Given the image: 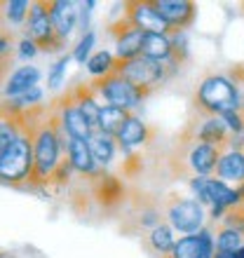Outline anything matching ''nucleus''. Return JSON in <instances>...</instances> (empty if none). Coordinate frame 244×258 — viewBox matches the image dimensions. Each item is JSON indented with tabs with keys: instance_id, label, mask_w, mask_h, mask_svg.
<instances>
[{
	"instance_id": "f257e3e1",
	"label": "nucleus",
	"mask_w": 244,
	"mask_h": 258,
	"mask_svg": "<svg viewBox=\"0 0 244 258\" xmlns=\"http://www.w3.org/2000/svg\"><path fill=\"white\" fill-rule=\"evenodd\" d=\"M68 134L64 132L61 124L59 108L52 106L47 108L45 117L40 120L38 129L33 136V174H31V185H47L52 183L54 171L59 169V164L64 162L61 155L68 150Z\"/></svg>"
},
{
	"instance_id": "f03ea898",
	"label": "nucleus",
	"mask_w": 244,
	"mask_h": 258,
	"mask_svg": "<svg viewBox=\"0 0 244 258\" xmlns=\"http://www.w3.org/2000/svg\"><path fill=\"white\" fill-rule=\"evenodd\" d=\"M239 92L228 75H209L195 92V110L204 117L223 115L228 110L239 108Z\"/></svg>"
},
{
	"instance_id": "7ed1b4c3",
	"label": "nucleus",
	"mask_w": 244,
	"mask_h": 258,
	"mask_svg": "<svg viewBox=\"0 0 244 258\" xmlns=\"http://www.w3.org/2000/svg\"><path fill=\"white\" fill-rule=\"evenodd\" d=\"M24 31H26L28 40L35 42V47L42 52H59L66 45V40H61L54 31L47 3H31L28 17L24 21Z\"/></svg>"
},
{
	"instance_id": "20e7f679",
	"label": "nucleus",
	"mask_w": 244,
	"mask_h": 258,
	"mask_svg": "<svg viewBox=\"0 0 244 258\" xmlns=\"http://www.w3.org/2000/svg\"><path fill=\"white\" fill-rule=\"evenodd\" d=\"M92 85V89H94L99 96H103L106 101H108V106H115V108H136L139 103L146 99V92H141V89L132 87L125 78H122L120 73H117L115 68L110 71L108 75H103V78H96V80L89 82Z\"/></svg>"
},
{
	"instance_id": "39448f33",
	"label": "nucleus",
	"mask_w": 244,
	"mask_h": 258,
	"mask_svg": "<svg viewBox=\"0 0 244 258\" xmlns=\"http://www.w3.org/2000/svg\"><path fill=\"white\" fill-rule=\"evenodd\" d=\"M115 71L132 87L141 89L146 94H150V92L169 75L167 63L153 61V59H146V56H136L132 61H115Z\"/></svg>"
},
{
	"instance_id": "423d86ee",
	"label": "nucleus",
	"mask_w": 244,
	"mask_h": 258,
	"mask_svg": "<svg viewBox=\"0 0 244 258\" xmlns=\"http://www.w3.org/2000/svg\"><path fill=\"white\" fill-rule=\"evenodd\" d=\"M167 221L174 230L183 232V235H197L202 230L204 223V209L197 200H190V197H171L167 202Z\"/></svg>"
},
{
	"instance_id": "0eeeda50",
	"label": "nucleus",
	"mask_w": 244,
	"mask_h": 258,
	"mask_svg": "<svg viewBox=\"0 0 244 258\" xmlns=\"http://www.w3.org/2000/svg\"><path fill=\"white\" fill-rule=\"evenodd\" d=\"M181 146H188L186 155H183L181 162L186 164V169L195 176H209L211 171H216L218 160L223 155V150L216 148V146H209V143H202L197 139H190V136L183 134L181 136Z\"/></svg>"
},
{
	"instance_id": "6e6552de",
	"label": "nucleus",
	"mask_w": 244,
	"mask_h": 258,
	"mask_svg": "<svg viewBox=\"0 0 244 258\" xmlns=\"http://www.w3.org/2000/svg\"><path fill=\"white\" fill-rule=\"evenodd\" d=\"M125 17L143 33H171L169 24L157 14L155 5L148 3V0H129V3H125Z\"/></svg>"
},
{
	"instance_id": "1a4fd4ad",
	"label": "nucleus",
	"mask_w": 244,
	"mask_h": 258,
	"mask_svg": "<svg viewBox=\"0 0 244 258\" xmlns=\"http://www.w3.org/2000/svg\"><path fill=\"white\" fill-rule=\"evenodd\" d=\"M56 108H59L61 124H64V132L68 134V139H82V141H89L92 129H89L85 115L80 113V108L75 106L71 89H68L66 94H64L59 101H56Z\"/></svg>"
},
{
	"instance_id": "9d476101",
	"label": "nucleus",
	"mask_w": 244,
	"mask_h": 258,
	"mask_svg": "<svg viewBox=\"0 0 244 258\" xmlns=\"http://www.w3.org/2000/svg\"><path fill=\"white\" fill-rule=\"evenodd\" d=\"M216 253V242L211 237L207 228L197 232V235H186L174 244L169 256L171 258H214Z\"/></svg>"
},
{
	"instance_id": "9b49d317",
	"label": "nucleus",
	"mask_w": 244,
	"mask_h": 258,
	"mask_svg": "<svg viewBox=\"0 0 244 258\" xmlns=\"http://www.w3.org/2000/svg\"><path fill=\"white\" fill-rule=\"evenodd\" d=\"M157 14L169 24L171 31H183L195 21V5L188 0H153Z\"/></svg>"
},
{
	"instance_id": "f8f14e48",
	"label": "nucleus",
	"mask_w": 244,
	"mask_h": 258,
	"mask_svg": "<svg viewBox=\"0 0 244 258\" xmlns=\"http://www.w3.org/2000/svg\"><path fill=\"white\" fill-rule=\"evenodd\" d=\"M71 94H73L75 106L80 108V113L85 115V120H87L92 134H96V132H99V117H101L103 106L96 101V92L92 89V85H89V82H80V85H75V87L71 89Z\"/></svg>"
},
{
	"instance_id": "ddd939ff",
	"label": "nucleus",
	"mask_w": 244,
	"mask_h": 258,
	"mask_svg": "<svg viewBox=\"0 0 244 258\" xmlns=\"http://www.w3.org/2000/svg\"><path fill=\"white\" fill-rule=\"evenodd\" d=\"M75 7L78 5L71 3V0H49L47 3L54 31L61 40H68V35L73 33V28L78 26V10Z\"/></svg>"
},
{
	"instance_id": "4468645a",
	"label": "nucleus",
	"mask_w": 244,
	"mask_h": 258,
	"mask_svg": "<svg viewBox=\"0 0 244 258\" xmlns=\"http://www.w3.org/2000/svg\"><path fill=\"white\" fill-rule=\"evenodd\" d=\"M92 188L103 207H115L122 202V195H125V185L120 178L113 174H106L103 169H96L92 174Z\"/></svg>"
},
{
	"instance_id": "2eb2a0df",
	"label": "nucleus",
	"mask_w": 244,
	"mask_h": 258,
	"mask_svg": "<svg viewBox=\"0 0 244 258\" xmlns=\"http://www.w3.org/2000/svg\"><path fill=\"white\" fill-rule=\"evenodd\" d=\"M216 176L225 183H244V150L242 148H228L218 160Z\"/></svg>"
},
{
	"instance_id": "dca6fc26",
	"label": "nucleus",
	"mask_w": 244,
	"mask_h": 258,
	"mask_svg": "<svg viewBox=\"0 0 244 258\" xmlns=\"http://www.w3.org/2000/svg\"><path fill=\"white\" fill-rule=\"evenodd\" d=\"M38 82H40V71H38V68L35 66H21L5 80L3 92H5L7 99H17V96L26 94L28 89L38 87Z\"/></svg>"
},
{
	"instance_id": "f3484780",
	"label": "nucleus",
	"mask_w": 244,
	"mask_h": 258,
	"mask_svg": "<svg viewBox=\"0 0 244 258\" xmlns=\"http://www.w3.org/2000/svg\"><path fill=\"white\" fill-rule=\"evenodd\" d=\"M148 139H150L148 124L143 122L141 117H136V115L129 117L127 122H125V127H122V132L115 136L117 146H120L125 153H129V150L136 148V146H143Z\"/></svg>"
},
{
	"instance_id": "a211bd4d",
	"label": "nucleus",
	"mask_w": 244,
	"mask_h": 258,
	"mask_svg": "<svg viewBox=\"0 0 244 258\" xmlns=\"http://www.w3.org/2000/svg\"><path fill=\"white\" fill-rule=\"evenodd\" d=\"M68 162L73 167L75 171L80 174H87L92 176L96 171V162H94V155L89 150V141H82V139H68Z\"/></svg>"
},
{
	"instance_id": "6ab92c4d",
	"label": "nucleus",
	"mask_w": 244,
	"mask_h": 258,
	"mask_svg": "<svg viewBox=\"0 0 244 258\" xmlns=\"http://www.w3.org/2000/svg\"><path fill=\"white\" fill-rule=\"evenodd\" d=\"M171 38L162 33H143V47H141V56L153 59V61H162L167 63L171 59Z\"/></svg>"
},
{
	"instance_id": "aec40b11",
	"label": "nucleus",
	"mask_w": 244,
	"mask_h": 258,
	"mask_svg": "<svg viewBox=\"0 0 244 258\" xmlns=\"http://www.w3.org/2000/svg\"><path fill=\"white\" fill-rule=\"evenodd\" d=\"M207 188H209V197H211V207H218V209H232L242 204V197H239V190L230 188V185L221 181V178H207Z\"/></svg>"
},
{
	"instance_id": "412c9836",
	"label": "nucleus",
	"mask_w": 244,
	"mask_h": 258,
	"mask_svg": "<svg viewBox=\"0 0 244 258\" xmlns=\"http://www.w3.org/2000/svg\"><path fill=\"white\" fill-rule=\"evenodd\" d=\"M115 148H117L115 136H108V134H103V132H96V134L89 136V150H92V155H94L96 167H101V169L113 162Z\"/></svg>"
},
{
	"instance_id": "4be33fe9",
	"label": "nucleus",
	"mask_w": 244,
	"mask_h": 258,
	"mask_svg": "<svg viewBox=\"0 0 244 258\" xmlns=\"http://www.w3.org/2000/svg\"><path fill=\"white\" fill-rule=\"evenodd\" d=\"M146 244H148V249L153 253H157V256H169L174 244H176V242H174V228L167 223L155 225V228L146 235Z\"/></svg>"
},
{
	"instance_id": "5701e85b",
	"label": "nucleus",
	"mask_w": 244,
	"mask_h": 258,
	"mask_svg": "<svg viewBox=\"0 0 244 258\" xmlns=\"http://www.w3.org/2000/svg\"><path fill=\"white\" fill-rule=\"evenodd\" d=\"M129 117H132L129 110L115 108V106H103L101 117H99V132H103V134H108V136H117Z\"/></svg>"
},
{
	"instance_id": "b1692460",
	"label": "nucleus",
	"mask_w": 244,
	"mask_h": 258,
	"mask_svg": "<svg viewBox=\"0 0 244 258\" xmlns=\"http://www.w3.org/2000/svg\"><path fill=\"white\" fill-rule=\"evenodd\" d=\"M143 47V31L134 28L127 35H122L120 40H115V56L117 61H132L136 56H141Z\"/></svg>"
},
{
	"instance_id": "393cba45",
	"label": "nucleus",
	"mask_w": 244,
	"mask_h": 258,
	"mask_svg": "<svg viewBox=\"0 0 244 258\" xmlns=\"http://www.w3.org/2000/svg\"><path fill=\"white\" fill-rule=\"evenodd\" d=\"M115 56L110 54L108 49H99V52H94V54L89 56L87 61V71L89 75H94V78H103V75H108L113 68H115Z\"/></svg>"
},
{
	"instance_id": "a878e982",
	"label": "nucleus",
	"mask_w": 244,
	"mask_h": 258,
	"mask_svg": "<svg viewBox=\"0 0 244 258\" xmlns=\"http://www.w3.org/2000/svg\"><path fill=\"white\" fill-rule=\"evenodd\" d=\"M242 242H244V237L237 230H232V228H221L216 232V251L235 253L242 249Z\"/></svg>"
},
{
	"instance_id": "bb28decb",
	"label": "nucleus",
	"mask_w": 244,
	"mask_h": 258,
	"mask_svg": "<svg viewBox=\"0 0 244 258\" xmlns=\"http://www.w3.org/2000/svg\"><path fill=\"white\" fill-rule=\"evenodd\" d=\"M28 10H31V3H26V0H10V3L3 5V14H5V19L10 21V24L26 21Z\"/></svg>"
},
{
	"instance_id": "cd10ccee",
	"label": "nucleus",
	"mask_w": 244,
	"mask_h": 258,
	"mask_svg": "<svg viewBox=\"0 0 244 258\" xmlns=\"http://www.w3.org/2000/svg\"><path fill=\"white\" fill-rule=\"evenodd\" d=\"M221 221H223V228H232L244 237V204H237V207L228 209Z\"/></svg>"
},
{
	"instance_id": "c85d7f7f",
	"label": "nucleus",
	"mask_w": 244,
	"mask_h": 258,
	"mask_svg": "<svg viewBox=\"0 0 244 258\" xmlns=\"http://www.w3.org/2000/svg\"><path fill=\"white\" fill-rule=\"evenodd\" d=\"M92 47H94V33H92V31H87V33L80 38V42L75 45L73 59H75L78 63L89 61V52H92Z\"/></svg>"
},
{
	"instance_id": "c756f323",
	"label": "nucleus",
	"mask_w": 244,
	"mask_h": 258,
	"mask_svg": "<svg viewBox=\"0 0 244 258\" xmlns=\"http://www.w3.org/2000/svg\"><path fill=\"white\" fill-rule=\"evenodd\" d=\"M68 61H71V54H64V56H59V61L52 66V71H49V75H47V85H49L52 89L61 87V82H64V75H66Z\"/></svg>"
},
{
	"instance_id": "7c9ffc66",
	"label": "nucleus",
	"mask_w": 244,
	"mask_h": 258,
	"mask_svg": "<svg viewBox=\"0 0 244 258\" xmlns=\"http://www.w3.org/2000/svg\"><path fill=\"white\" fill-rule=\"evenodd\" d=\"M190 188L197 195V202L200 204H211L209 188H207V176H193L190 178Z\"/></svg>"
},
{
	"instance_id": "2f4dec72",
	"label": "nucleus",
	"mask_w": 244,
	"mask_h": 258,
	"mask_svg": "<svg viewBox=\"0 0 244 258\" xmlns=\"http://www.w3.org/2000/svg\"><path fill=\"white\" fill-rule=\"evenodd\" d=\"M35 52H38L35 42H31L28 38H24V40L19 42V56H24V59H31V56H35Z\"/></svg>"
},
{
	"instance_id": "473e14b6",
	"label": "nucleus",
	"mask_w": 244,
	"mask_h": 258,
	"mask_svg": "<svg viewBox=\"0 0 244 258\" xmlns=\"http://www.w3.org/2000/svg\"><path fill=\"white\" fill-rule=\"evenodd\" d=\"M214 258H239V251H235V253H223V251H216V253H214Z\"/></svg>"
},
{
	"instance_id": "72a5a7b5",
	"label": "nucleus",
	"mask_w": 244,
	"mask_h": 258,
	"mask_svg": "<svg viewBox=\"0 0 244 258\" xmlns=\"http://www.w3.org/2000/svg\"><path fill=\"white\" fill-rule=\"evenodd\" d=\"M0 258H14L12 253H5V251H0Z\"/></svg>"
},
{
	"instance_id": "f704fd0d",
	"label": "nucleus",
	"mask_w": 244,
	"mask_h": 258,
	"mask_svg": "<svg viewBox=\"0 0 244 258\" xmlns=\"http://www.w3.org/2000/svg\"><path fill=\"white\" fill-rule=\"evenodd\" d=\"M239 258H244V246H242V249H239Z\"/></svg>"
},
{
	"instance_id": "c9c22d12",
	"label": "nucleus",
	"mask_w": 244,
	"mask_h": 258,
	"mask_svg": "<svg viewBox=\"0 0 244 258\" xmlns=\"http://www.w3.org/2000/svg\"><path fill=\"white\" fill-rule=\"evenodd\" d=\"M160 258H171V256H160Z\"/></svg>"
}]
</instances>
